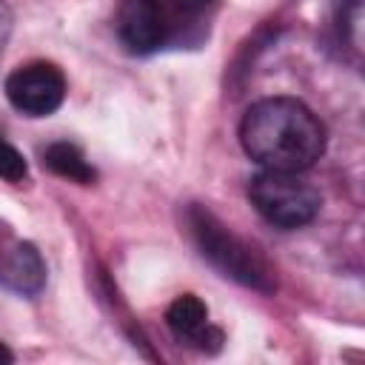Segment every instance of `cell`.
<instances>
[{
	"instance_id": "8",
	"label": "cell",
	"mask_w": 365,
	"mask_h": 365,
	"mask_svg": "<svg viewBox=\"0 0 365 365\" xmlns=\"http://www.w3.org/2000/svg\"><path fill=\"white\" fill-rule=\"evenodd\" d=\"M43 165H46L48 171H54L57 177L71 180V182H80V185H91V182L97 180V171H94V165L86 160V154H83L74 143H66V140L46 145V151H43Z\"/></svg>"
},
{
	"instance_id": "11",
	"label": "cell",
	"mask_w": 365,
	"mask_h": 365,
	"mask_svg": "<svg viewBox=\"0 0 365 365\" xmlns=\"http://www.w3.org/2000/svg\"><path fill=\"white\" fill-rule=\"evenodd\" d=\"M11 362H14V354L0 342V365H11Z\"/></svg>"
},
{
	"instance_id": "2",
	"label": "cell",
	"mask_w": 365,
	"mask_h": 365,
	"mask_svg": "<svg viewBox=\"0 0 365 365\" xmlns=\"http://www.w3.org/2000/svg\"><path fill=\"white\" fill-rule=\"evenodd\" d=\"M217 6L220 0H125L117 14V37L131 54L200 43Z\"/></svg>"
},
{
	"instance_id": "9",
	"label": "cell",
	"mask_w": 365,
	"mask_h": 365,
	"mask_svg": "<svg viewBox=\"0 0 365 365\" xmlns=\"http://www.w3.org/2000/svg\"><path fill=\"white\" fill-rule=\"evenodd\" d=\"M26 177H29L26 157L9 140H3V134H0V180H6V182H23Z\"/></svg>"
},
{
	"instance_id": "7",
	"label": "cell",
	"mask_w": 365,
	"mask_h": 365,
	"mask_svg": "<svg viewBox=\"0 0 365 365\" xmlns=\"http://www.w3.org/2000/svg\"><path fill=\"white\" fill-rule=\"evenodd\" d=\"M0 282L23 297H34L46 285V262L31 242H11L0 254Z\"/></svg>"
},
{
	"instance_id": "10",
	"label": "cell",
	"mask_w": 365,
	"mask_h": 365,
	"mask_svg": "<svg viewBox=\"0 0 365 365\" xmlns=\"http://www.w3.org/2000/svg\"><path fill=\"white\" fill-rule=\"evenodd\" d=\"M9 34H11V9L6 6V0H0V54H3Z\"/></svg>"
},
{
	"instance_id": "4",
	"label": "cell",
	"mask_w": 365,
	"mask_h": 365,
	"mask_svg": "<svg viewBox=\"0 0 365 365\" xmlns=\"http://www.w3.org/2000/svg\"><path fill=\"white\" fill-rule=\"evenodd\" d=\"M248 200L265 222L282 231L314 222L322 208L319 191L308 180H302L299 171H259L248 182Z\"/></svg>"
},
{
	"instance_id": "5",
	"label": "cell",
	"mask_w": 365,
	"mask_h": 365,
	"mask_svg": "<svg viewBox=\"0 0 365 365\" xmlns=\"http://www.w3.org/2000/svg\"><path fill=\"white\" fill-rule=\"evenodd\" d=\"M3 88L9 103L26 117H48L66 100V77L54 63L46 60L17 66L6 77Z\"/></svg>"
},
{
	"instance_id": "6",
	"label": "cell",
	"mask_w": 365,
	"mask_h": 365,
	"mask_svg": "<svg viewBox=\"0 0 365 365\" xmlns=\"http://www.w3.org/2000/svg\"><path fill=\"white\" fill-rule=\"evenodd\" d=\"M165 322H168L171 334H174L180 342H185V345H191V348H197V351L214 354V351H220V345H222V331L208 322V308H205V302H202L200 297H194V294L177 297V299L168 305V311H165Z\"/></svg>"
},
{
	"instance_id": "3",
	"label": "cell",
	"mask_w": 365,
	"mask_h": 365,
	"mask_svg": "<svg viewBox=\"0 0 365 365\" xmlns=\"http://www.w3.org/2000/svg\"><path fill=\"white\" fill-rule=\"evenodd\" d=\"M185 225L202 259H208L222 277L262 294L277 291V274L268 259L242 237H237L225 222H220L208 208L191 205L185 211Z\"/></svg>"
},
{
	"instance_id": "1",
	"label": "cell",
	"mask_w": 365,
	"mask_h": 365,
	"mask_svg": "<svg viewBox=\"0 0 365 365\" xmlns=\"http://www.w3.org/2000/svg\"><path fill=\"white\" fill-rule=\"evenodd\" d=\"M240 145L262 168L305 171L325 154V125L297 97H265L242 114Z\"/></svg>"
}]
</instances>
